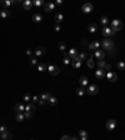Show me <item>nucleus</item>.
Instances as JSON below:
<instances>
[{
  "label": "nucleus",
  "instance_id": "nucleus-1",
  "mask_svg": "<svg viewBox=\"0 0 125 140\" xmlns=\"http://www.w3.org/2000/svg\"><path fill=\"white\" fill-rule=\"evenodd\" d=\"M113 29V31L114 33H118V31H120L121 29H123V23H121V20L119 19H114L111 20V26H110Z\"/></svg>",
  "mask_w": 125,
  "mask_h": 140
},
{
  "label": "nucleus",
  "instance_id": "nucleus-2",
  "mask_svg": "<svg viewBox=\"0 0 125 140\" xmlns=\"http://www.w3.org/2000/svg\"><path fill=\"white\" fill-rule=\"evenodd\" d=\"M101 45H103V49H105V50H113L114 48V41L111 39H105V40H103L101 43Z\"/></svg>",
  "mask_w": 125,
  "mask_h": 140
},
{
  "label": "nucleus",
  "instance_id": "nucleus-3",
  "mask_svg": "<svg viewBox=\"0 0 125 140\" xmlns=\"http://www.w3.org/2000/svg\"><path fill=\"white\" fill-rule=\"evenodd\" d=\"M86 93L89 95H96L99 93V86L95 85V84H91V85H88L86 88Z\"/></svg>",
  "mask_w": 125,
  "mask_h": 140
},
{
  "label": "nucleus",
  "instance_id": "nucleus-4",
  "mask_svg": "<svg viewBox=\"0 0 125 140\" xmlns=\"http://www.w3.org/2000/svg\"><path fill=\"white\" fill-rule=\"evenodd\" d=\"M48 71L50 73V75H53V76H56L60 74V68L56 65H49L48 66Z\"/></svg>",
  "mask_w": 125,
  "mask_h": 140
},
{
  "label": "nucleus",
  "instance_id": "nucleus-5",
  "mask_svg": "<svg viewBox=\"0 0 125 140\" xmlns=\"http://www.w3.org/2000/svg\"><path fill=\"white\" fill-rule=\"evenodd\" d=\"M51 96L50 95V93H43L40 96H39V104L43 106V105H45L46 103H48V99Z\"/></svg>",
  "mask_w": 125,
  "mask_h": 140
},
{
  "label": "nucleus",
  "instance_id": "nucleus-6",
  "mask_svg": "<svg viewBox=\"0 0 125 140\" xmlns=\"http://www.w3.org/2000/svg\"><path fill=\"white\" fill-rule=\"evenodd\" d=\"M101 34L104 35V36H106V38H109V36H114V35H115V33L113 31V29H111V28H109V26H104V28H103Z\"/></svg>",
  "mask_w": 125,
  "mask_h": 140
},
{
  "label": "nucleus",
  "instance_id": "nucleus-7",
  "mask_svg": "<svg viewBox=\"0 0 125 140\" xmlns=\"http://www.w3.org/2000/svg\"><path fill=\"white\" fill-rule=\"evenodd\" d=\"M81 10H83V13H85V14H89V13H91V11L94 10V6H93V4H90V3H85V4H83V6H81Z\"/></svg>",
  "mask_w": 125,
  "mask_h": 140
},
{
  "label": "nucleus",
  "instance_id": "nucleus-8",
  "mask_svg": "<svg viewBox=\"0 0 125 140\" xmlns=\"http://www.w3.org/2000/svg\"><path fill=\"white\" fill-rule=\"evenodd\" d=\"M14 111H15L16 114L24 113V111H25V105L23 104V103H18V104L14 106Z\"/></svg>",
  "mask_w": 125,
  "mask_h": 140
},
{
  "label": "nucleus",
  "instance_id": "nucleus-9",
  "mask_svg": "<svg viewBox=\"0 0 125 140\" xmlns=\"http://www.w3.org/2000/svg\"><path fill=\"white\" fill-rule=\"evenodd\" d=\"M94 58H96V59H98V61H99V60H104L105 53H104L103 50L98 49V50H95V53H94Z\"/></svg>",
  "mask_w": 125,
  "mask_h": 140
},
{
  "label": "nucleus",
  "instance_id": "nucleus-10",
  "mask_svg": "<svg viewBox=\"0 0 125 140\" xmlns=\"http://www.w3.org/2000/svg\"><path fill=\"white\" fill-rule=\"evenodd\" d=\"M46 53V48L45 46H38L35 49V56H43Z\"/></svg>",
  "mask_w": 125,
  "mask_h": 140
},
{
  "label": "nucleus",
  "instance_id": "nucleus-11",
  "mask_svg": "<svg viewBox=\"0 0 125 140\" xmlns=\"http://www.w3.org/2000/svg\"><path fill=\"white\" fill-rule=\"evenodd\" d=\"M106 78H108V80L110 83H115L118 80V75L115 74V73H113V71H108L106 73Z\"/></svg>",
  "mask_w": 125,
  "mask_h": 140
},
{
  "label": "nucleus",
  "instance_id": "nucleus-12",
  "mask_svg": "<svg viewBox=\"0 0 125 140\" xmlns=\"http://www.w3.org/2000/svg\"><path fill=\"white\" fill-rule=\"evenodd\" d=\"M95 78L96 79H103V78H105L106 74H105V70L104 69H98V70H95Z\"/></svg>",
  "mask_w": 125,
  "mask_h": 140
},
{
  "label": "nucleus",
  "instance_id": "nucleus-13",
  "mask_svg": "<svg viewBox=\"0 0 125 140\" xmlns=\"http://www.w3.org/2000/svg\"><path fill=\"white\" fill-rule=\"evenodd\" d=\"M100 45H101V43H100V41H98V40H95V41L90 43L89 45H88V48H89L90 50H98V49L100 48Z\"/></svg>",
  "mask_w": 125,
  "mask_h": 140
},
{
  "label": "nucleus",
  "instance_id": "nucleus-14",
  "mask_svg": "<svg viewBox=\"0 0 125 140\" xmlns=\"http://www.w3.org/2000/svg\"><path fill=\"white\" fill-rule=\"evenodd\" d=\"M115 126H116V120H115V119L108 120V123H106V129H108V130H114Z\"/></svg>",
  "mask_w": 125,
  "mask_h": 140
},
{
  "label": "nucleus",
  "instance_id": "nucleus-15",
  "mask_svg": "<svg viewBox=\"0 0 125 140\" xmlns=\"http://www.w3.org/2000/svg\"><path fill=\"white\" fill-rule=\"evenodd\" d=\"M55 9V3H46L45 5H44V10H45L46 13H50V11H53Z\"/></svg>",
  "mask_w": 125,
  "mask_h": 140
},
{
  "label": "nucleus",
  "instance_id": "nucleus-16",
  "mask_svg": "<svg viewBox=\"0 0 125 140\" xmlns=\"http://www.w3.org/2000/svg\"><path fill=\"white\" fill-rule=\"evenodd\" d=\"M33 6H34V5H33L31 0H24V1H23V9H24V10H30Z\"/></svg>",
  "mask_w": 125,
  "mask_h": 140
},
{
  "label": "nucleus",
  "instance_id": "nucleus-17",
  "mask_svg": "<svg viewBox=\"0 0 125 140\" xmlns=\"http://www.w3.org/2000/svg\"><path fill=\"white\" fill-rule=\"evenodd\" d=\"M79 84L81 88H85V86H88V84H89V80H88L86 76H81L79 79Z\"/></svg>",
  "mask_w": 125,
  "mask_h": 140
},
{
  "label": "nucleus",
  "instance_id": "nucleus-18",
  "mask_svg": "<svg viewBox=\"0 0 125 140\" xmlns=\"http://www.w3.org/2000/svg\"><path fill=\"white\" fill-rule=\"evenodd\" d=\"M31 20L34 21V23H41V21H43V15H41V14H34Z\"/></svg>",
  "mask_w": 125,
  "mask_h": 140
},
{
  "label": "nucleus",
  "instance_id": "nucleus-19",
  "mask_svg": "<svg viewBox=\"0 0 125 140\" xmlns=\"http://www.w3.org/2000/svg\"><path fill=\"white\" fill-rule=\"evenodd\" d=\"M25 111H28V113H30V114H34L35 113V105L34 104H28L26 106H25Z\"/></svg>",
  "mask_w": 125,
  "mask_h": 140
},
{
  "label": "nucleus",
  "instance_id": "nucleus-20",
  "mask_svg": "<svg viewBox=\"0 0 125 140\" xmlns=\"http://www.w3.org/2000/svg\"><path fill=\"white\" fill-rule=\"evenodd\" d=\"M1 139H3V140H11V139H13V134L6 130L5 133H3V134H1Z\"/></svg>",
  "mask_w": 125,
  "mask_h": 140
},
{
  "label": "nucleus",
  "instance_id": "nucleus-21",
  "mask_svg": "<svg viewBox=\"0 0 125 140\" xmlns=\"http://www.w3.org/2000/svg\"><path fill=\"white\" fill-rule=\"evenodd\" d=\"M10 16V11L8 9H4L0 11V18H3V19H6V18H9Z\"/></svg>",
  "mask_w": 125,
  "mask_h": 140
},
{
  "label": "nucleus",
  "instance_id": "nucleus-22",
  "mask_svg": "<svg viewBox=\"0 0 125 140\" xmlns=\"http://www.w3.org/2000/svg\"><path fill=\"white\" fill-rule=\"evenodd\" d=\"M70 58H74V56H76V55H79V53H78V50L75 49V48H73V49H70L68 53H66Z\"/></svg>",
  "mask_w": 125,
  "mask_h": 140
},
{
  "label": "nucleus",
  "instance_id": "nucleus-23",
  "mask_svg": "<svg viewBox=\"0 0 125 140\" xmlns=\"http://www.w3.org/2000/svg\"><path fill=\"white\" fill-rule=\"evenodd\" d=\"M63 20H64L63 14H56V15H55V21H56L58 25H60V24L63 23Z\"/></svg>",
  "mask_w": 125,
  "mask_h": 140
},
{
  "label": "nucleus",
  "instance_id": "nucleus-24",
  "mask_svg": "<svg viewBox=\"0 0 125 140\" xmlns=\"http://www.w3.org/2000/svg\"><path fill=\"white\" fill-rule=\"evenodd\" d=\"M38 70H39L40 73L46 71V70H48V65H46V64H44V63H40V64L38 65Z\"/></svg>",
  "mask_w": 125,
  "mask_h": 140
},
{
  "label": "nucleus",
  "instance_id": "nucleus-25",
  "mask_svg": "<svg viewBox=\"0 0 125 140\" xmlns=\"http://www.w3.org/2000/svg\"><path fill=\"white\" fill-rule=\"evenodd\" d=\"M0 4H1V6H4L5 9H8L10 5H13V4H11V0H1Z\"/></svg>",
  "mask_w": 125,
  "mask_h": 140
},
{
  "label": "nucleus",
  "instance_id": "nucleus-26",
  "mask_svg": "<svg viewBox=\"0 0 125 140\" xmlns=\"http://www.w3.org/2000/svg\"><path fill=\"white\" fill-rule=\"evenodd\" d=\"M48 104H49V105H53V106L56 105V104H58V99H56L55 96H50V98L48 99Z\"/></svg>",
  "mask_w": 125,
  "mask_h": 140
},
{
  "label": "nucleus",
  "instance_id": "nucleus-27",
  "mask_svg": "<svg viewBox=\"0 0 125 140\" xmlns=\"http://www.w3.org/2000/svg\"><path fill=\"white\" fill-rule=\"evenodd\" d=\"M29 63H30V65H36V64H38V59H36V56L34 55H31V56H29Z\"/></svg>",
  "mask_w": 125,
  "mask_h": 140
},
{
  "label": "nucleus",
  "instance_id": "nucleus-28",
  "mask_svg": "<svg viewBox=\"0 0 125 140\" xmlns=\"http://www.w3.org/2000/svg\"><path fill=\"white\" fill-rule=\"evenodd\" d=\"M15 120L18 121V123H21L23 120H25V116H24V113H20V114H16V116H15Z\"/></svg>",
  "mask_w": 125,
  "mask_h": 140
},
{
  "label": "nucleus",
  "instance_id": "nucleus-29",
  "mask_svg": "<svg viewBox=\"0 0 125 140\" xmlns=\"http://www.w3.org/2000/svg\"><path fill=\"white\" fill-rule=\"evenodd\" d=\"M63 63H64L65 65H69V64L71 63V58H70L66 53H65V56H64V59H63Z\"/></svg>",
  "mask_w": 125,
  "mask_h": 140
},
{
  "label": "nucleus",
  "instance_id": "nucleus-30",
  "mask_svg": "<svg viewBox=\"0 0 125 140\" xmlns=\"http://www.w3.org/2000/svg\"><path fill=\"white\" fill-rule=\"evenodd\" d=\"M88 30H89V33H95V31L98 30L96 24H90V25H89V28H88Z\"/></svg>",
  "mask_w": 125,
  "mask_h": 140
},
{
  "label": "nucleus",
  "instance_id": "nucleus-31",
  "mask_svg": "<svg viewBox=\"0 0 125 140\" xmlns=\"http://www.w3.org/2000/svg\"><path fill=\"white\" fill-rule=\"evenodd\" d=\"M86 93V89H84V88L80 86L79 89H76V94H78V96H83V95Z\"/></svg>",
  "mask_w": 125,
  "mask_h": 140
},
{
  "label": "nucleus",
  "instance_id": "nucleus-32",
  "mask_svg": "<svg viewBox=\"0 0 125 140\" xmlns=\"http://www.w3.org/2000/svg\"><path fill=\"white\" fill-rule=\"evenodd\" d=\"M70 64H71V66H73L74 69H79L80 66H81V61H74V60H71Z\"/></svg>",
  "mask_w": 125,
  "mask_h": 140
},
{
  "label": "nucleus",
  "instance_id": "nucleus-33",
  "mask_svg": "<svg viewBox=\"0 0 125 140\" xmlns=\"http://www.w3.org/2000/svg\"><path fill=\"white\" fill-rule=\"evenodd\" d=\"M33 5L36 6V8H40V6L44 5V1H43V0H34V1H33Z\"/></svg>",
  "mask_w": 125,
  "mask_h": 140
},
{
  "label": "nucleus",
  "instance_id": "nucleus-34",
  "mask_svg": "<svg viewBox=\"0 0 125 140\" xmlns=\"http://www.w3.org/2000/svg\"><path fill=\"white\" fill-rule=\"evenodd\" d=\"M116 68L119 69V70H121V71L125 70V63L124 61H119V63L116 64Z\"/></svg>",
  "mask_w": 125,
  "mask_h": 140
},
{
  "label": "nucleus",
  "instance_id": "nucleus-35",
  "mask_svg": "<svg viewBox=\"0 0 125 140\" xmlns=\"http://www.w3.org/2000/svg\"><path fill=\"white\" fill-rule=\"evenodd\" d=\"M86 64H88V66H89L90 69H93L94 66H95V63L93 61V58H90V59H88V60H86Z\"/></svg>",
  "mask_w": 125,
  "mask_h": 140
},
{
  "label": "nucleus",
  "instance_id": "nucleus-36",
  "mask_svg": "<svg viewBox=\"0 0 125 140\" xmlns=\"http://www.w3.org/2000/svg\"><path fill=\"white\" fill-rule=\"evenodd\" d=\"M31 98H33V96H31V95L29 94V93H25V94H24V96H23V100H24V101H28V103H29V101L31 100Z\"/></svg>",
  "mask_w": 125,
  "mask_h": 140
},
{
  "label": "nucleus",
  "instance_id": "nucleus-37",
  "mask_svg": "<svg viewBox=\"0 0 125 140\" xmlns=\"http://www.w3.org/2000/svg\"><path fill=\"white\" fill-rule=\"evenodd\" d=\"M105 65H106V63H105L104 60H99V61H98V68H99V69H104Z\"/></svg>",
  "mask_w": 125,
  "mask_h": 140
},
{
  "label": "nucleus",
  "instance_id": "nucleus-38",
  "mask_svg": "<svg viewBox=\"0 0 125 140\" xmlns=\"http://www.w3.org/2000/svg\"><path fill=\"white\" fill-rule=\"evenodd\" d=\"M59 50H60V51H63V53H64V51L66 50V45H65L64 43H59Z\"/></svg>",
  "mask_w": 125,
  "mask_h": 140
},
{
  "label": "nucleus",
  "instance_id": "nucleus-39",
  "mask_svg": "<svg viewBox=\"0 0 125 140\" xmlns=\"http://www.w3.org/2000/svg\"><path fill=\"white\" fill-rule=\"evenodd\" d=\"M109 23V19H108V16H101V24L104 25V26H106V24Z\"/></svg>",
  "mask_w": 125,
  "mask_h": 140
},
{
  "label": "nucleus",
  "instance_id": "nucleus-40",
  "mask_svg": "<svg viewBox=\"0 0 125 140\" xmlns=\"http://www.w3.org/2000/svg\"><path fill=\"white\" fill-rule=\"evenodd\" d=\"M79 58H80V60L83 61V60H85V59H86V54H85V53H80V54H79Z\"/></svg>",
  "mask_w": 125,
  "mask_h": 140
},
{
  "label": "nucleus",
  "instance_id": "nucleus-41",
  "mask_svg": "<svg viewBox=\"0 0 125 140\" xmlns=\"http://www.w3.org/2000/svg\"><path fill=\"white\" fill-rule=\"evenodd\" d=\"M6 131V126H4V125H0V134H3V133Z\"/></svg>",
  "mask_w": 125,
  "mask_h": 140
},
{
  "label": "nucleus",
  "instance_id": "nucleus-42",
  "mask_svg": "<svg viewBox=\"0 0 125 140\" xmlns=\"http://www.w3.org/2000/svg\"><path fill=\"white\" fill-rule=\"evenodd\" d=\"M79 135H80V136H86L88 133H86L85 130H80V131H79Z\"/></svg>",
  "mask_w": 125,
  "mask_h": 140
},
{
  "label": "nucleus",
  "instance_id": "nucleus-43",
  "mask_svg": "<svg viewBox=\"0 0 125 140\" xmlns=\"http://www.w3.org/2000/svg\"><path fill=\"white\" fill-rule=\"evenodd\" d=\"M24 116H25V119H30V118H31V114L28 113V111H24Z\"/></svg>",
  "mask_w": 125,
  "mask_h": 140
},
{
  "label": "nucleus",
  "instance_id": "nucleus-44",
  "mask_svg": "<svg viewBox=\"0 0 125 140\" xmlns=\"http://www.w3.org/2000/svg\"><path fill=\"white\" fill-rule=\"evenodd\" d=\"M110 69H111V66H110V64H106V65H105V68H104V70L108 73V71H111Z\"/></svg>",
  "mask_w": 125,
  "mask_h": 140
},
{
  "label": "nucleus",
  "instance_id": "nucleus-45",
  "mask_svg": "<svg viewBox=\"0 0 125 140\" xmlns=\"http://www.w3.org/2000/svg\"><path fill=\"white\" fill-rule=\"evenodd\" d=\"M54 30H55L56 33H59V31L61 30V28H60V25H58V24H56V25H55V28H54Z\"/></svg>",
  "mask_w": 125,
  "mask_h": 140
},
{
  "label": "nucleus",
  "instance_id": "nucleus-46",
  "mask_svg": "<svg viewBox=\"0 0 125 140\" xmlns=\"http://www.w3.org/2000/svg\"><path fill=\"white\" fill-rule=\"evenodd\" d=\"M60 6V5H63V0H56V1H55V6Z\"/></svg>",
  "mask_w": 125,
  "mask_h": 140
},
{
  "label": "nucleus",
  "instance_id": "nucleus-47",
  "mask_svg": "<svg viewBox=\"0 0 125 140\" xmlns=\"http://www.w3.org/2000/svg\"><path fill=\"white\" fill-rule=\"evenodd\" d=\"M31 100H33V103H36V101L39 103V96H36V95H35V96L31 98Z\"/></svg>",
  "mask_w": 125,
  "mask_h": 140
},
{
  "label": "nucleus",
  "instance_id": "nucleus-48",
  "mask_svg": "<svg viewBox=\"0 0 125 140\" xmlns=\"http://www.w3.org/2000/svg\"><path fill=\"white\" fill-rule=\"evenodd\" d=\"M61 140H71V136H69V135H64V136L61 138Z\"/></svg>",
  "mask_w": 125,
  "mask_h": 140
},
{
  "label": "nucleus",
  "instance_id": "nucleus-49",
  "mask_svg": "<svg viewBox=\"0 0 125 140\" xmlns=\"http://www.w3.org/2000/svg\"><path fill=\"white\" fill-rule=\"evenodd\" d=\"M80 140H89V135H86V136H80Z\"/></svg>",
  "mask_w": 125,
  "mask_h": 140
},
{
  "label": "nucleus",
  "instance_id": "nucleus-50",
  "mask_svg": "<svg viewBox=\"0 0 125 140\" xmlns=\"http://www.w3.org/2000/svg\"><path fill=\"white\" fill-rule=\"evenodd\" d=\"M26 54H28L29 56H31V50H30V49H29V48L26 49Z\"/></svg>",
  "mask_w": 125,
  "mask_h": 140
},
{
  "label": "nucleus",
  "instance_id": "nucleus-51",
  "mask_svg": "<svg viewBox=\"0 0 125 140\" xmlns=\"http://www.w3.org/2000/svg\"><path fill=\"white\" fill-rule=\"evenodd\" d=\"M71 140H79V139H78V138H75V136H73V138H71Z\"/></svg>",
  "mask_w": 125,
  "mask_h": 140
},
{
  "label": "nucleus",
  "instance_id": "nucleus-52",
  "mask_svg": "<svg viewBox=\"0 0 125 140\" xmlns=\"http://www.w3.org/2000/svg\"><path fill=\"white\" fill-rule=\"evenodd\" d=\"M0 139H1V134H0Z\"/></svg>",
  "mask_w": 125,
  "mask_h": 140
},
{
  "label": "nucleus",
  "instance_id": "nucleus-53",
  "mask_svg": "<svg viewBox=\"0 0 125 140\" xmlns=\"http://www.w3.org/2000/svg\"><path fill=\"white\" fill-rule=\"evenodd\" d=\"M31 140H34V139H31Z\"/></svg>",
  "mask_w": 125,
  "mask_h": 140
}]
</instances>
